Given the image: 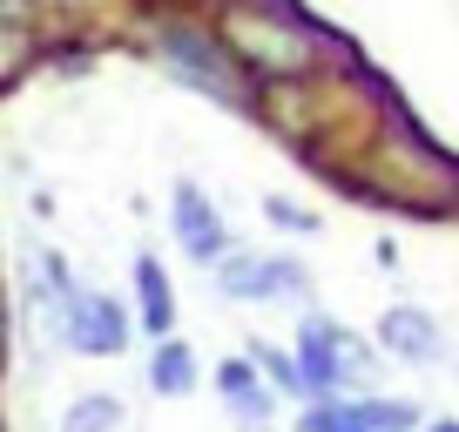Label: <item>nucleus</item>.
<instances>
[{
    "instance_id": "nucleus-1",
    "label": "nucleus",
    "mask_w": 459,
    "mask_h": 432,
    "mask_svg": "<svg viewBox=\"0 0 459 432\" xmlns=\"http://www.w3.org/2000/svg\"><path fill=\"white\" fill-rule=\"evenodd\" d=\"M156 55H162V68H169L176 82L203 88L210 101L250 108V88H244V74H237V61H230V48L216 41V34L189 28V21H162L156 28Z\"/></svg>"
},
{
    "instance_id": "nucleus-2",
    "label": "nucleus",
    "mask_w": 459,
    "mask_h": 432,
    "mask_svg": "<svg viewBox=\"0 0 459 432\" xmlns=\"http://www.w3.org/2000/svg\"><path fill=\"white\" fill-rule=\"evenodd\" d=\"M216 41L230 48V61H250L257 74H304L317 61V48L298 28H284L277 14H264V7H230Z\"/></svg>"
},
{
    "instance_id": "nucleus-3",
    "label": "nucleus",
    "mask_w": 459,
    "mask_h": 432,
    "mask_svg": "<svg viewBox=\"0 0 459 432\" xmlns=\"http://www.w3.org/2000/svg\"><path fill=\"white\" fill-rule=\"evenodd\" d=\"M365 372H372V351L344 332V324H331V317H304V332H298L304 399H338V392L365 385Z\"/></svg>"
},
{
    "instance_id": "nucleus-4",
    "label": "nucleus",
    "mask_w": 459,
    "mask_h": 432,
    "mask_svg": "<svg viewBox=\"0 0 459 432\" xmlns=\"http://www.w3.org/2000/svg\"><path fill=\"white\" fill-rule=\"evenodd\" d=\"M210 284L223 290L230 304H304L311 298V277H304V264L290 257H264V250H223L210 271Z\"/></svg>"
},
{
    "instance_id": "nucleus-5",
    "label": "nucleus",
    "mask_w": 459,
    "mask_h": 432,
    "mask_svg": "<svg viewBox=\"0 0 459 432\" xmlns=\"http://www.w3.org/2000/svg\"><path fill=\"white\" fill-rule=\"evenodd\" d=\"M55 345L82 351V359H122V351H129V317H122V304H115V298L74 284V298H61Z\"/></svg>"
},
{
    "instance_id": "nucleus-6",
    "label": "nucleus",
    "mask_w": 459,
    "mask_h": 432,
    "mask_svg": "<svg viewBox=\"0 0 459 432\" xmlns=\"http://www.w3.org/2000/svg\"><path fill=\"white\" fill-rule=\"evenodd\" d=\"M169 223H176V237H183V250H189L196 264H216L223 250H237V244H230V230H223V216H216V203L203 196L196 183H176Z\"/></svg>"
},
{
    "instance_id": "nucleus-7",
    "label": "nucleus",
    "mask_w": 459,
    "mask_h": 432,
    "mask_svg": "<svg viewBox=\"0 0 459 432\" xmlns=\"http://www.w3.org/2000/svg\"><path fill=\"white\" fill-rule=\"evenodd\" d=\"M378 345H385L392 359H405V365H439V359H446L439 317L419 311V304H392V311L378 317Z\"/></svg>"
},
{
    "instance_id": "nucleus-8",
    "label": "nucleus",
    "mask_w": 459,
    "mask_h": 432,
    "mask_svg": "<svg viewBox=\"0 0 459 432\" xmlns=\"http://www.w3.org/2000/svg\"><path fill=\"white\" fill-rule=\"evenodd\" d=\"M135 304H143V332L149 338H169L176 324V284L162 271V257H135Z\"/></svg>"
},
{
    "instance_id": "nucleus-9",
    "label": "nucleus",
    "mask_w": 459,
    "mask_h": 432,
    "mask_svg": "<svg viewBox=\"0 0 459 432\" xmlns=\"http://www.w3.org/2000/svg\"><path fill=\"white\" fill-rule=\"evenodd\" d=\"M216 399H230L250 426H257V419L271 412V385L257 378V359H223L216 365Z\"/></svg>"
},
{
    "instance_id": "nucleus-10",
    "label": "nucleus",
    "mask_w": 459,
    "mask_h": 432,
    "mask_svg": "<svg viewBox=\"0 0 459 432\" xmlns=\"http://www.w3.org/2000/svg\"><path fill=\"white\" fill-rule=\"evenodd\" d=\"M149 392H162V399H189L196 392V351L183 345V338H156V359H149Z\"/></svg>"
},
{
    "instance_id": "nucleus-11",
    "label": "nucleus",
    "mask_w": 459,
    "mask_h": 432,
    "mask_svg": "<svg viewBox=\"0 0 459 432\" xmlns=\"http://www.w3.org/2000/svg\"><path fill=\"white\" fill-rule=\"evenodd\" d=\"M122 419H129V412H122L115 392H88V399L61 405V432H115Z\"/></svg>"
},
{
    "instance_id": "nucleus-12",
    "label": "nucleus",
    "mask_w": 459,
    "mask_h": 432,
    "mask_svg": "<svg viewBox=\"0 0 459 432\" xmlns=\"http://www.w3.org/2000/svg\"><path fill=\"white\" fill-rule=\"evenodd\" d=\"M298 432H372L365 426V412H359V399H304V419H298Z\"/></svg>"
},
{
    "instance_id": "nucleus-13",
    "label": "nucleus",
    "mask_w": 459,
    "mask_h": 432,
    "mask_svg": "<svg viewBox=\"0 0 459 432\" xmlns=\"http://www.w3.org/2000/svg\"><path fill=\"white\" fill-rule=\"evenodd\" d=\"M359 412H365L372 432H419V426H426L412 399H359Z\"/></svg>"
},
{
    "instance_id": "nucleus-14",
    "label": "nucleus",
    "mask_w": 459,
    "mask_h": 432,
    "mask_svg": "<svg viewBox=\"0 0 459 432\" xmlns=\"http://www.w3.org/2000/svg\"><path fill=\"white\" fill-rule=\"evenodd\" d=\"M250 359H257V372H264V385H271V392H298V399H304L298 359H284L277 345H250Z\"/></svg>"
},
{
    "instance_id": "nucleus-15",
    "label": "nucleus",
    "mask_w": 459,
    "mask_h": 432,
    "mask_svg": "<svg viewBox=\"0 0 459 432\" xmlns=\"http://www.w3.org/2000/svg\"><path fill=\"white\" fill-rule=\"evenodd\" d=\"M264 216H271L277 230H290V237H317V230H325V223H317L304 203H290V196H264Z\"/></svg>"
},
{
    "instance_id": "nucleus-16",
    "label": "nucleus",
    "mask_w": 459,
    "mask_h": 432,
    "mask_svg": "<svg viewBox=\"0 0 459 432\" xmlns=\"http://www.w3.org/2000/svg\"><path fill=\"white\" fill-rule=\"evenodd\" d=\"M14 21H28V0H0V28H14Z\"/></svg>"
},
{
    "instance_id": "nucleus-17",
    "label": "nucleus",
    "mask_w": 459,
    "mask_h": 432,
    "mask_svg": "<svg viewBox=\"0 0 459 432\" xmlns=\"http://www.w3.org/2000/svg\"><path fill=\"white\" fill-rule=\"evenodd\" d=\"M419 432H459V419H432V426H419Z\"/></svg>"
},
{
    "instance_id": "nucleus-18",
    "label": "nucleus",
    "mask_w": 459,
    "mask_h": 432,
    "mask_svg": "<svg viewBox=\"0 0 459 432\" xmlns=\"http://www.w3.org/2000/svg\"><path fill=\"white\" fill-rule=\"evenodd\" d=\"M0 351H7V304H0Z\"/></svg>"
},
{
    "instance_id": "nucleus-19",
    "label": "nucleus",
    "mask_w": 459,
    "mask_h": 432,
    "mask_svg": "<svg viewBox=\"0 0 459 432\" xmlns=\"http://www.w3.org/2000/svg\"><path fill=\"white\" fill-rule=\"evenodd\" d=\"M250 432H257V426H250Z\"/></svg>"
}]
</instances>
